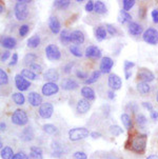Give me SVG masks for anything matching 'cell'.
<instances>
[{
  "mask_svg": "<svg viewBox=\"0 0 158 159\" xmlns=\"http://www.w3.org/2000/svg\"><path fill=\"white\" fill-rule=\"evenodd\" d=\"M90 132L85 128H75L69 131V139L71 141H79L89 137Z\"/></svg>",
  "mask_w": 158,
  "mask_h": 159,
  "instance_id": "3",
  "label": "cell"
},
{
  "mask_svg": "<svg viewBox=\"0 0 158 159\" xmlns=\"http://www.w3.org/2000/svg\"><path fill=\"white\" fill-rule=\"evenodd\" d=\"M42 130H43L47 134H49V135H54V134L57 133L58 129H57V126L52 125V123H47V125H43Z\"/></svg>",
  "mask_w": 158,
  "mask_h": 159,
  "instance_id": "35",
  "label": "cell"
},
{
  "mask_svg": "<svg viewBox=\"0 0 158 159\" xmlns=\"http://www.w3.org/2000/svg\"><path fill=\"white\" fill-rule=\"evenodd\" d=\"M72 68H73V63L70 62V63H68V64H66V66L63 68V72L65 73V74H69V73H71Z\"/></svg>",
  "mask_w": 158,
  "mask_h": 159,
  "instance_id": "54",
  "label": "cell"
},
{
  "mask_svg": "<svg viewBox=\"0 0 158 159\" xmlns=\"http://www.w3.org/2000/svg\"><path fill=\"white\" fill-rule=\"evenodd\" d=\"M142 39L148 44L156 45L158 43V31L154 28L147 29L142 34Z\"/></svg>",
  "mask_w": 158,
  "mask_h": 159,
  "instance_id": "5",
  "label": "cell"
},
{
  "mask_svg": "<svg viewBox=\"0 0 158 159\" xmlns=\"http://www.w3.org/2000/svg\"><path fill=\"white\" fill-rule=\"evenodd\" d=\"M137 78L140 79L143 82H151L155 79V75L153 74V72H151L148 69H139L137 72Z\"/></svg>",
  "mask_w": 158,
  "mask_h": 159,
  "instance_id": "11",
  "label": "cell"
},
{
  "mask_svg": "<svg viewBox=\"0 0 158 159\" xmlns=\"http://www.w3.org/2000/svg\"><path fill=\"white\" fill-rule=\"evenodd\" d=\"M20 75L22 77H25V79L30 80V81H32V80H36L37 78H38V75L35 74L34 72H32L30 69H23L22 71H21Z\"/></svg>",
  "mask_w": 158,
  "mask_h": 159,
  "instance_id": "25",
  "label": "cell"
},
{
  "mask_svg": "<svg viewBox=\"0 0 158 159\" xmlns=\"http://www.w3.org/2000/svg\"><path fill=\"white\" fill-rule=\"evenodd\" d=\"M40 41H41V40H40L39 35H34V36H32L31 38L28 40V47L31 48H36L39 47Z\"/></svg>",
  "mask_w": 158,
  "mask_h": 159,
  "instance_id": "32",
  "label": "cell"
},
{
  "mask_svg": "<svg viewBox=\"0 0 158 159\" xmlns=\"http://www.w3.org/2000/svg\"><path fill=\"white\" fill-rule=\"evenodd\" d=\"M15 84H16V88L18 89V91L25 92V91H28L29 88L31 87V81L25 79V77H22L20 74H17L15 76Z\"/></svg>",
  "mask_w": 158,
  "mask_h": 159,
  "instance_id": "10",
  "label": "cell"
},
{
  "mask_svg": "<svg viewBox=\"0 0 158 159\" xmlns=\"http://www.w3.org/2000/svg\"><path fill=\"white\" fill-rule=\"evenodd\" d=\"M11 56V52L10 51H4L3 53H2V55H1V61L2 62H4V61H7V59H9V57Z\"/></svg>",
  "mask_w": 158,
  "mask_h": 159,
  "instance_id": "52",
  "label": "cell"
},
{
  "mask_svg": "<svg viewBox=\"0 0 158 159\" xmlns=\"http://www.w3.org/2000/svg\"><path fill=\"white\" fill-rule=\"evenodd\" d=\"M79 87L78 82L74 79H71V78H68V79H64L62 82H61V88L64 91H73L76 90L77 88Z\"/></svg>",
  "mask_w": 158,
  "mask_h": 159,
  "instance_id": "18",
  "label": "cell"
},
{
  "mask_svg": "<svg viewBox=\"0 0 158 159\" xmlns=\"http://www.w3.org/2000/svg\"><path fill=\"white\" fill-rule=\"evenodd\" d=\"M151 16H152V19L155 23H158V10H153L151 13Z\"/></svg>",
  "mask_w": 158,
  "mask_h": 159,
  "instance_id": "53",
  "label": "cell"
},
{
  "mask_svg": "<svg viewBox=\"0 0 158 159\" xmlns=\"http://www.w3.org/2000/svg\"><path fill=\"white\" fill-rule=\"evenodd\" d=\"M81 95L84 96V99L89 101H92V100H95V92L91 87H84L81 89Z\"/></svg>",
  "mask_w": 158,
  "mask_h": 159,
  "instance_id": "22",
  "label": "cell"
},
{
  "mask_svg": "<svg viewBox=\"0 0 158 159\" xmlns=\"http://www.w3.org/2000/svg\"><path fill=\"white\" fill-rule=\"evenodd\" d=\"M70 52H71L72 55L75 56V57H77V58L82 57V52H81V50H80V48L78 47V45H76V44L70 45Z\"/></svg>",
  "mask_w": 158,
  "mask_h": 159,
  "instance_id": "40",
  "label": "cell"
},
{
  "mask_svg": "<svg viewBox=\"0 0 158 159\" xmlns=\"http://www.w3.org/2000/svg\"><path fill=\"white\" fill-rule=\"evenodd\" d=\"M29 31H30V26H29L28 24H22L19 28V35L21 37H25L28 35Z\"/></svg>",
  "mask_w": 158,
  "mask_h": 159,
  "instance_id": "44",
  "label": "cell"
},
{
  "mask_svg": "<svg viewBox=\"0 0 158 159\" xmlns=\"http://www.w3.org/2000/svg\"><path fill=\"white\" fill-rule=\"evenodd\" d=\"M4 12V9H3V5H0V13H3Z\"/></svg>",
  "mask_w": 158,
  "mask_h": 159,
  "instance_id": "62",
  "label": "cell"
},
{
  "mask_svg": "<svg viewBox=\"0 0 158 159\" xmlns=\"http://www.w3.org/2000/svg\"><path fill=\"white\" fill-rule=\"evenodd\" d=\"M28 100L32 107H40L43 103L42 102V96L37 92H30V94L28 96Z\"/></svg>",
  "mask_w": 158,
  "mask_h": 159,
  "instance_id": "14",
  "label": "cell"
},
{
  "mask_svg": "<svg viewBox=\"0 0 158 159\" xmlns=\"http://www.w3.org/2000/svg\"><path fill=\"white\" fill-rule=\"evenodd\" d=\"M90 135H91V137H92L93 139H97V138H100V137H101V134L98 133V132H92Z\"/></svg>",
  "mask_w": 158,
  "mask_h": 159,
  "instance_id": "57",
  "label": "cell"
},
{
  "mask_svg": "<svg viewBox=\"0 0 158 159\" xmlns=\"http://www.w3.org/2000/svg\"><path fill=\"white\" fill-rule=\"evenodd\" d=\"M30 0H18L14 7V14L17 20L22 21L25 20L29 16V7L28 4L30 3Z\"/></svg>",
  "mask_w": 158,
  "mask_h": 159,
  "instance_id": "1",
  "label": "cell"
},
{
  "mask_svg": "<svg viewBox=\"0 0 158 159\" xmlns=\"http://www.w3.org/2000/svg\"><path fill=\"white\" fill-rule=\"evenodd\" d=\"M136 122H137L140 126H143L147 125L148 119H147V117L143 114H137L136 115Z\"/></svg>",
  "mask_w": 158,
  "mask_h": 159,
  "instance_id": "43",
  "label": "cell"
},
{
  "mask_svg": "<svg viewBox=\"0 0 158 159\" xmlns=\"http://www.w3.org/2000/svg\"><path fill=\"white\" fill-rule=\"evenodd\" d=\"M45 56L50 61H57L61 58V52L57 45L51 43L45 48Z\"/></svg>",
  "mask_w": 158,
  "mask_h": 159,
  "instance_id": "6",
  "label": "cell"
},
{
  "mask_svg": "<svg viewBox=\"0 0 158 159\" xmlns=\"http://www.w3.org/2000/svg\"><path fill=\"white\" fill-rule=\"evenodd\" d=\"M129 33L132 36H139L140 34H143V29L137 22H131L129 24V29H128Z\"/></svg>",
  "mask_w": 158,
  "mask_h": 159,
  "instance_id": "20",
  "label": "cell"
},
{
  "mask_svg": "<svg viewBox=\"0 0 158 159\" xmlns=\"http://www.w3.org/2000/svg\"><path fill=\"white\" fill-rule=\"evenodd\" d=\"M34 137V132L32 130V128H25V130L21 133V137L20 138L25 141H30V140L33 139Z\"/></svg>",
  "mask_w": 158,
  "mask_h": 159,
  "instance_id": "31",
  "label": "cell"
},
{
  "mask_svg": "<svg viewBox=\"0 0 158 159\" xmlns=\"http://www.w3.org/2000/svg\"><path fill=\"white\" fill-rule=\"evenodd\" d=\"M120 119H121V122L122 125H124L125 129H128V130H131L133 126V122H132V118L129 116L127 113H124V114H121L120 116Z\"/></svg>",
  "mask_w": 158,
  "mask_h": 159,
  "instance_id": "27",
  "label": "cell"
},
{
  "mask_svg": "<svg viewBox=\"0 0 158 159\" xmlns=\"http://www.w3.org/2000/svg\"><path fill=\"white\" fill-rule=\"evenodd\" d=\"M108 84H109V87L111 90L118 91L122 87V80L117 74L111 73V74L109 75V78H108Z\"/></svg>",
  "mask_w": 158,
  "mask_h": 159,
  "instance_id": "9",
  "label": "cell"
},
{
  "mask_svg": "<svg viewBox=\"0 0 158 159\" xmlns=\"http://www.w3.org/2000/svg\"><path fill=\"white\" fill-rule=\"evenodd\" d=\"M53 112H54V107H53V104L50 103V102H43V103L39 107V110H38L39 116L41 118H43V119H49V118L52 117Z\"/></svg>",
  "mask_w": 158,
  "mask_h": 159,
  "instance_id": "8",
  "label": "cell"
},
{
  "mask_svg": "<svg viewBox=\"0 0 158 159\" xmlns=\"http://www.w3.org/2000/svg\"><path fill=\"white\" fill-rule=\"evenodd\" d=\"M94 10H95V2L90 0V1L87 2V4H85V11H87L88 13H91Z\"/></svg>",
  "mask_w": 158,
  "mask_h": 159,
  "instance_id": "49",
  "label": "cell"
},
{
  "mask_svg": "<svg viewBox=\"0 0 158 159\" xmlns=\"http://www.w3.org/2000/svg\"><path fill=\"white\" fill-rule=\"evenodd\" d=\"M137 91L141 94V95H146V94H148L149 92L151 91V87L149 85L148 82L141 81L137 84Z\"/></svg>",
  "mask_w": 158,
  "mask_h": 159,
  "instance_id": "33",
  "label": "cell"
},
{
  "mask_svg": "<svg viewBox=\"0 0 158 159\" xmlns=\"http://www.w3.org/2000/svg\"><path fill=\"white\" fill-rule=\"evenodd\" d=\"M12 159H30V158H29V156L25 152H18L16 153Z\"/></svg>",
  "mask_w": 158,
  "mask_h": 159,
  "instance_id": "50",
  "label": "cell"
},
{
  "mask_svg": "<svg viewBox=\"0 0 158 159\" xmlns=\"http://www.w3.org/2000/svg\"><path fill=\"white\" fill-rule=\"evenodd\" d=\"M109 131H110V133H111L112 135L115 136V137H118V136L121 135L122 133H124V130H122V129L120 128L119 125H111V126H110V129H109Z\"/></svg>",
  "mask_w": 158,
  "mask_h": 159,
  "instance_id": "39",
  "label": "cell"
},
{
  "mask_svg": "<svg viewBox=\"0 0 158 159\" xmlns=\"http://www.w3.org/2000/svg\"><path fill=\"white\" fill-rule=\"evenodd\" d=\"M11 119H12V122L14 123V125H19V126L25 125L26 123L29 122L28 114H26L23 110H20V109H17L14 113H13Z\"/></svg>",
  "mask_w": 158,
  "mask_h": 159,
  "instance_id": "4",
  "label": "cell"
},
{
  "mask_svg": "<svg viewBox=\"0 0 158 159\" xmlns=\"http://www.w3.org/2000/svg\"><path fill=\"white\" fill-rule=\"evenodd\" d=\"M151 118L153 120H157L158 119V112L154 111V110H153V111L151 112Z\"/></svg>",
  "mask_w": 158,
  "mask_h": 159,
  "instance_id": "58",
  "label": "cell"
},
{
  "mask_svg": "<svg viewBox=\"0 0 158 159\" xmlns=\"http://www.w3.org/2000/svg\"><path fill=\"white\" fill-rule=\"evenodd\" d=\"M43 79L47 82H56L59 79V73L55 69H50L43 73Z\"/></svg>",
  "mask_w": 158,
  "mask_h": 159,
  "instance_id": "17",
  "label": "cell"
},
{
  "mask_svg": "<svg viewBox=\"0 0 158 159\" xmlns=\"http://www.w3.org/2000/svg\"><path fill=\"white\" fill-rule=\"evenodd\" d=\"M36 59H37V55H36V54L29 53V54H26V55H25V59H23V62H25V64H26V66H31L32 64L36 63V62H34V61H36Z\"/></svg>",
  "mask_w": 158,
  "mask_h": 159,
  "instance_id": "37",
  "label": "cell"
},
{
  "mask_svg": "<svg viewBox=\"0 0 158 159\" xmlns=\"http://www.w3.org/2000/svg\"><path fill=\"white\" fill-rule=\"evenodd\" d=\"M12 99L17 106H22V104H25V97L21 92H19V93H13Z\"/></svg>",
  "mask_w": 158,
  "mask_h": 159,
  "instance_id": "30",
  "label": "cell"
},
{
  "mask_svg": "<svg viewBox=\"0 0 158 159\" xmlns=\"http://www.w3.org/2000/svg\"><path fill=\"white\" fill-rule=\"evenodd\" d=\"M71 39H72V42L75 44H82L85 40V37H84V34L82 33L81 31L79 30H76V31H73L71 33Z\"/></svg>",
  "mask_w": 158,
  "mask_h": 159,
  "instance_id": "19",
  "label": "cell"
},
{
  "mask_svg": "<svg viewBox=\"0 0 158 159\" xmlns=\"http://www.w3.org/2000/svg\"><path fill=\"white\" fill-rule=\"evenodd\" d=\"M135 3H136L135 0H124V1H122V5H124V11H125V12L130 11L134 7V5H135Z\"/></svg>",
  "mask_w": 158,
  "mask_h": 159,
  "instance_id": "42",
  "label": "cell"
},
{
  "mask_svg": "<svg viewBox=\"0 0 158 159\" xmlns=\"http://www.w3.org/2000/svg\"><path fill=\"white\" fill-rule=\"evenodd\" d=\"M5 129H7V125H5L4 122H1V123H0V130L3 132V131H5Z\"/></svg>",
  "mask_w": 158,
  "mask_h": 159,
  "instance_id": "60",
  "label": "cell"
},
{
  "mask_svg": "<svg viewBox=\"0 0 158 159\" xmlns=\"http://www.w3.org/2000/svg\"><path fill=\"white\" fill-rule=\"evenodd\" d=\"M60 41H61V43H62L63 45H68L69 43H71V42H72L71 33H70L68 30H63V31H61Z\"/></svg>",
  "mask_w": 158,
  "mask_h": 159,
  "instance_id": "26",
  "label": "cell"
},
{
  "mask_svg": "<svg viewBox=\"0 0 158 159\" xmlns=\"http://www.w3.org/2000/svg\"><path fill=\"white\" fill-rule=\"evenodd\" d=\"M106 35H108V32H106V26H97L95 30V37L98 41H102L106 38Z\"/></svg>",
  "mask_w": 158,
  "mask_h": 159,
  "instance_id": "23",
  "label": "cell"
},
{
  "mask_svg": "<svg viewBox=\"0 0 158 159\" xmlns=\"http://www.w3.org/2000/svg\"><path fill=\"white\" fill-rule=\"evenodd\" d=\"M106 32H108V33L111 35V36H115V35L117 34L116 28H115L114 25H112V24H106Z\"/></svg>",
  "mask_w": 158,
  "mask_h": 159,
  "instance_id": "47",
  "label": "cell"
},
{
  "mask_svg": "<svg viewBox=\"0 0 158 159\" xmlns=\"http://www.w3.org/2000/svg\"><path fill=\"white\" fill-rule=\"evenodd\" d=\"M147 141H148V136L146 134H139L133 138L132 142H131V148L134 152L141 154L146 151Z\"/></svg>",
  "mask_w": 158,
  "mask_h": 159,
  "instance_id": "2",
  "label": "cell"
},
{
  "mask_svg": "<svg viewBox=\"0 0 158 159\" xmlns=\"http://www.w3.org/2000/svg\"><path fill=\"white\" fill-rule=\"evenodd\" d=\"M156 98H157V102H158V92H157V97H156Z\"/></svg>",
  "mask_w": 158,
  "mask_h": 159,
  "instance_id": "63",
  "label": "cell"
},
{
  "mask_svg": "<svg viewBox=\"0 0 158 159\" xmlns=\"http://www.w3.org/2000/svg\"><path fill=\"white\" fill-rule=\"evenodd\" d=\"M73 158L74 159H88V156L84 152L78 151V152H75L73 154Z\"/></svg>",
  "mask_w": 158,
  "mask_h": 159,
  "instance_id": "48",
  "label": "cell"
},
{
  "mask_svg": "<svg viewBox=\"0 0 158 159\" xmlns=\"http://www.w3.org/2000/svg\"><path fill=\"white\" fill-rule=\"evenodd\" d=\"M142 107H144V109H147V110H149V111H153V106H152L150 102H147V101H144L142 102Z\"/></svg>",
  "mask_w": 158,
  "mask_h": 159,
  "instance_id": "56",
  "label": "cell"
},
{
  "mask_svg": "<svg viewBox=\"0 0 158 159\" xmlns=\"http://www.w3.org/2000/svg\"><path fill=\"white\" fill-rule=\"evenodd\" d=\"M1 45L4 48H7V51L12 50V48H14L16 47V39L11 36H5L1 40Z\"/></svg>",
  "mask_w": 158,
  "mask_h": 159,
  "instance_id": "21",
  "label": "cell"
},
{
  "mask_svg": "<svg viewBox=\"0 0 158 159\" xmlns=\"http://www.w3.org/2000/svg\"><path fill=\"white\" fill-rule=\"evenodd\" d=\"M9 83V76L3 69H0V84L5 85Z\"/></svg>",
  "mask_w": 158,
  "mask_h": 159,
  "instance_id": "41",
  "label": "cell"
},
{
  "mask_svg": "<svg viewBox=\"0 0 158 159\" xmlns=\"http://www.w3.org/2000/svg\"><path fill=\"white\" fill-rule=\"evenodd\" d=\"M101 74H102V73H101L100 71H98V70L97 71H94L92 74L90 75V77L88 78V79L84 80V83L85 84H92V83H95L99 78H100Z\"/></svg>",
  "mask_w": 158,
  "mask_h": 159,
  "instance_id": "29",
  "label": "cell"
},
{
  "mask_svg": "<svg viewBox=\"0 0 158 159\" xmlns=\"http://www.w3.org/2000/svg\"><path fill=\"white\" fill-rule=\"evenodd\" d=\"M84 55L85 57L90 59H98L101 57V50L96 45H90L85 48Z\"/></svg>",
  "mask_w": 158,
  "mask_h": 159,
  "instance_id": "13",
  "label": "cell"
},
{
  "mask_svg": "<svg viewBox=\"0 0 158 159\" xmlns=\"http://www.w3.org/2000/svg\"><path fill=\"white\" fill-rule=\"evenodd\" d=\"M108 97H109V99H111V100H113V99L115 98V93H114L113 90H110L108 92Z\"/></svg>",
  "mask_w": 158,
  "mask_h": 159,
  "instance_id": "59",
  "label": "cell"
},
{
  "mask_svg": "<svg viewBox=\"0 0 158 159\" xmlns=\"http://www.w3.org/2000/svg\"><path fill=\"white\" fill-rule=\"evenodd\" d=\"M90 109H91V103L87 99H84V98L79 99L78 102H77L76 111L78 114H87Z\"/></svg>",
  "mask_w": 158,
  "mask_h": 159,
  "instance_id": "15",
  "label": "cell"
},
{
  "mask_svg": "<svg viewBox=\"0 0 158 159\" xmlns=\"http://www.w3.org/2000/svg\"><path fill=\"white\" fill-rule=\"evenodd\" d=\"M71 4V1L70 0H55L54 1V7H57V9L60 10H65L68 9Z\"/></svg>",
  "mask_w": 158,
  "mask_h": 159,
  "instance_id": "36",
  "label": "cell"
},
{
  "mask_svg": "<svg viewBox=\"0 0 158 159\" xmlns=\"http://www.w3.org/2000/svg\"><path fill=\"white\" fill-rule=\"evenodd\" d=\"M131 20H132V16L129 14L128 12H125V11L121 10L119 12V15H118V21L120 23L124 24L127 22H130L131 23Z\"/></svg>",
  "mask_w": 158,
  "mask_h": 159,
  "instance_id": "28",
  "label": "cell"
},
{
  "mask_svg": "<svg viewBox=\"0 0 158 159\" xmlns=\"http://www.w3.org/2000/svg\"><path fill=\"white\" fill-rule=\"evenodd\" d=\"M113 66H114L113 59L110 58V57H103L101 59L99 71L102 73V74H109V73H111V70Z\"/></svg>",
  "mask_w": 158,
  "mask_h": 159,
  "instance_id": "12",
  "label": "cell"
},
{
  "mask_svg": "<svg viewBox=\"0 0 158 159\" xmlns=\"http://www.w3.org/2000/svg\"><path fill=\"white\" fill-rule=\"evenodd\" d=\"M30 70L32 72H34L35 74L38 75L42 72V66L41 64H38V63H34L30 66Z\"/></svg>",
  "mask_w": 158,
  "mask_h": 159,
  "instance_id": "45",
  "label": "cell"
},
{
  "mask_svg": "<svg viewBox=\"0 0 158 159\" xmlns=\"http://www.w3.org/2000/svg\"><path fill=\"white\" fill-rule=\"evenodd\" d=\"M147 159H158V155H156V154L150 155V156H148V158Z\"/></svg>",
  "mask_w": 158,
  "mask_h": 159,
  "instance_id": "61",
  "label": "cell"
},
{
  "mask_svg": "<svg viewBox=\"0 0 158 159\" xmlns=\"http://www.w3.org/2000/svg\"><path fill=\"white\" fill-rule=\"evenodd\" d=\"M49 28L53 34L61 33V23L55 16H51L49 18Z\"/></svg>",
  "mask_w": 158,
  "mask_h": 159,
  "instance_id": "16",
  "label": "cell"
},
{
  "mask_svg": "<svg viewBox=\"0 0 158 159\" xmlns=\"http://www.w3.org/2000/svg\"><path fill=\"white\" fill-rule=\"evenodd\" d=\"M42 150L38 147H32L30 150V159H42L43 158Z\"/></svg>",
  "mask_w": 158,
  "mask_h": 159,
  "instance_id": "24",
  "label": "cell"
},
{
  "mask_svg": "<svg viewBox=\"0 0 158 159\" xmlns=\"http://www.w3.org/2000/svg\"><path fill=\"white\" fill-rule=\"evenodd\" d=\"M14 152L10 147H4L1 149V158L2 159H12L14 157Z\"/></svg>",
  "mask_w": 158,
  "mask_h": 159,
  "instance_id": "34",
  "label": "cell"
},
{
  "mask_svg": "<svg viewBox=\"0 0 158 159\" xmlns=\"http://www.w3.org/2000/svg\"><path fill=\"white\" fill-rule=\"evenodd\" d=\"M59 92V85L56 82H45L41 88L42 95L45 97H51Z\"/></svg>",
  "mask_w": 158,
  "mask_h": 159,
  "instance_id": "7",
  "label": "cell"
},
{
  "mask_svg": "<svg viewBox=\"0 0 158 159\" xmlns=\"http://www.w3.org/2000/svg\"><path fill=\"white\" fill-rule=\"evenodd\" d=\"M76 76L80 78V79H84V78H88V75L87 73L82 72V71H77L76 72Z\"/></svg>",
  "mask_w": 158,
  "mask_h": 159,
  "instance_id": "55",
  "label": "cell"
},
{
  "mask_svg": "<svg viewBox=\"0 0 158 159\" xmlns=\"http://www.w3.org/2000/svg\"><path fill=\"white\" fill-rule=\"evenodd\" d=\"M135 66V63L132 62V61H129V60H125L124 62V73L125 72H132L131 69Z\"/></svg>",
  "mask_w": 158,
  "mask_h": 159,
  "instance_id": "46",
  "label": "cell"
},
{
  "mask_svg": "<svg viewBox=\"0 0 158 159\" xmlns=\"http://www.w3.org/2000/svg\"><path fill=\"white\" fill-rule=\"evenodd\" d=\"M18 62V54L17 53H14L12 56V59H11V62L9 63L10 66H16Z\"/></svg>",
  "mask_w": 158,
  "mask_h": 159,
  "instance_id": "51",
  "label": "cell"
},
{
  "mask_svg": "<svg viewBox=\"0 0 158 159\" xmlns=\"http://www.w3.org/2000/svg\"><path fill=\"white\" fill-rule=\"evenodd\" d=\"M95 12L97 13V14H104V13H106V4H104V2L102 1H95Z\"/></svg>",
  "mask_w": 158,
  "mask_h": 159,
  "instance_id": "38",
  "label": "cell"
}]
</instances>
